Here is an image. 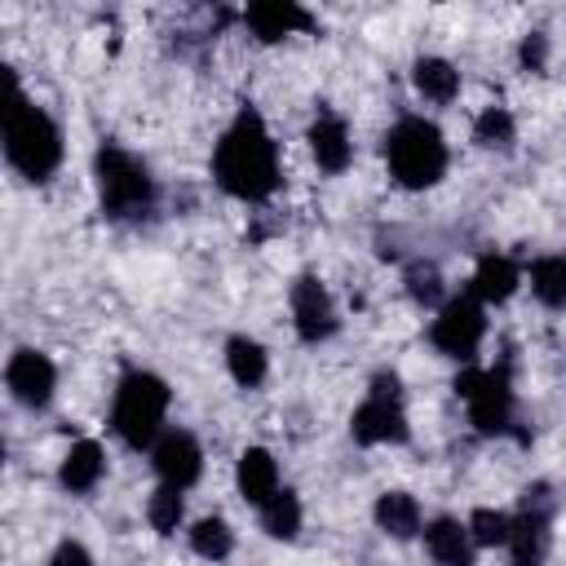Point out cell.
Listing matches in <instances>:
<instances>
[{
    "label": "cell",
    "mask_w": 566,
    "mask_h": 566,
    "mask_svg": "<svg viewBox=\"0 0 566 566\" xmlns=\"http://www.w3.org/2000/svg\"><path fill=\"white\" fill-rule=\"evenodd\" d=\"M212 172H217L221 190L234 199H265L279 186V155H274V142L252 106H243L234 115V124L226 128V137L217 142Z\"/></svg>",
    "instance_id": "6da1fadb"
},
{
    "label": "cell",
    "mask_w": 566,
    "mask_h": 566,
    "mask_svg": "<svg viewBox=\"0 0 566 566\" xmlns=\"http://www.w3.org/2000/svg\"><path fill=\"white\" fill-rule=\"evenodd\" d=\"M9 88H13V102L4 111V155H9V164L22 177L44 181L57 168V159H62V133H57V124L44 111H35L18 93V80L13 75H9Z\"/></svg>",
    "instance_id": "7a4b0ae2"
},
{
    "label": "cell",
    "mask_w": 566,
    "mask_h": 566,
    "mask_svg": "<svg viewBox=\"0 0 566 566\" xmlns=\"http://www.w3.org/2000/svg\"><path fill=\"white\" fill-rule=\"evenodd\" d=\"M385 155H389V172L411 190H424L447 172V142L429 119H402L389 133Z\"/></svg>",
    "instance_id": "3957f363"
},
{
    "label": "cell",
    "mask_w": 566,
    "mask_h": 566,
    "mask_svg": "<svg viewBox=\"0 0 566 566\" xmlns=\"http://www.w3.org/2000/svg\"><path fill=\"white\" fill-rule=\"evenodd\" d=\"M168 411V385L150 371H128L115 389V429L128 447H150Z\"/></svg>",
    "instance_id": "277c9868"
},
{
    "label": "cell",
    "mask_w": 566,
    "mask_h": 566,
    "mask_svg": "<svg viewBox=\"0 0 566 566\" xmlns=\"http://www.w3.org/2000/svg\"><path fill=\"white\" fill-rule=\"evenodd\" d=\"M97 190H102V208L106 217H142L155 199L150 172L119 146H102L97 150Z\"/></svg>",
    "instance_id": "5b68a950"
},
{
    "label": "cell",
    "mask_w": 566,
    "mask_h": 566,
    "mask_svg": "<svg viewBox=\"0 0 566 566\" xmlns=\"http://www.w3.org/2000/svg\"><path fill=\"white\" fill-rule=\"evenodd\" d=\"M455 394L469 402V420L478 424V433H504L513 420V389H509V367L495 371H460L455 376Z\"/></svg>",
    "instance_id": "8992f818"
},
{
    "label": "cell",
    "mask_w": 566,
    "mask_h": 566,
    "mask_svg": "<svg viewBox=\"0 0 566 566\" xmlns=\"http://www.w3.org/2000/svg\"><path fill=\"white\" fill-rule=\"evenodd\" d=\"M349 433L358 442H402L407 438V420L398 411V380L394 376H376L371 380V398L354 411L349 420Z\"/></svg>",
    "instance_id": "52a82bcc"
},
{
    "label": "cell",
    "mask_w": 566,
    "mask_h": 566,
    "mask_svg": "<svg viewBox=\"0 0 566 566\" xmlns=\"http://www.w3.org/2000/svg\"><path fill=\"white\" fill-rule=\"evenodd\" d=\"M482 332H486L482 301H478V296H455V301L438 314V323H433V345H438L442 354H451V358H473Z\"/></svg>",
    "instance_id": "ba28073f"
},
{
    "label": "cell",
    "mask_w": 566,
    "mask_h": 566,
    "mask_svg": "<svg viewBox=\"0 0 566 566\" xmlns=\"http://www.w3.org/2000/svg\"><path fill=\"white\" fill-rule=\"evenodd\" d=\"M292 318H296V332H301V340H327L332 332H336V314H332V301H327V292H323V283L318 279H296V287H292Z\"/></svg>",
    "instance_id": "9c48e42d"
},
{
    "label": "cell",
    "mask_w": 566,
    "mask_h": 566,
    "mask_svg": "<svg viewBox=\"0 0 566 566\" xmlns=\"http://www.w3.org/2000/svg\"><path fill=\"white\" fill-rule=\"evenodd\" d=\"M4 380H9V389H13L18 402H27V407H44L49 394H53L57 371H53V363H49L44 354H35V349H18V354L9 358Z\"/></svg>",
    "instance_id": "30bf717a"
},
{
    "label": "cell",
    "mask_w": 566,
    "mask_h": 566,
    "mask_svg": "<svg viewBox=\"0 0 566 566\" xmlns=\"http://www.w3.org/2000/svg\"><path fill=\"white\" fill-rule=\"evenodd\" d=\"M203 469V455H199V442L190 433H164L155 442V473L164 478V486H190Z\"/></svg>",
    "instance_id": "8fae6325"
},
{
    "label": "cell",
    "mask_w": 566,
    "mask_h": 566,
    "mask_svg": "<svg viewBox=\"0 0 566 566\" xmlns=\"http://www.w3.org/2000/svg\"><path fill=\"white\" fill-rule=\"evenodd\" d=\"M509 566H539L548 553V517L544 513H517L509 522Z\"/></svg>",
    "instance_id": "7c38bea8"
},
{
    "label": "cell",
    "mask_w": 566,
    "mask_h": 566,
    "mask_svg": "<svg viewBox=\"0 0 566 566\" xmlns=\"http://www.w3.org/2000/svg\"><path fill=\"white\" fill-rule=\"evenodd\" d=\"M243 22L256 31V40H283L287 31H305V27H314V18L301 9V4H292V0H270V4H252L248 13H243Z\"/></svg>",
    "instance_id": "4fadbf2b"
},
{
    "label": "cell",
    "mask_w": 566,
    "mask_h": 566,
    "mask_svg": "<svg viewBox=\"0 0 566 566\" xmlns=\"http://www.w3.org/2000/svg\"><path fill=\"white\" fill-rule=\"evenodd\" d=\"M310 146H314L318 168H327V172H345V168H349L354 146H349V133H345V119H336L332 111H323V115L310 124Z\"/></svg>",
    "instance_id": "5bb4252c"
},
{
    "label": "cell",
    "mask_w": 566,
    "mask_h": 566,
    "mask_svg": "<svg viewBox=\"0 0 566 566\" xmlns=\"http://www.w3.org/2000/svg\"><path fill=\"white\" fill-rule=\"evenodd\" d=\"M424 544H429V553H433L438 566H473V535H469V526H460L451 517L429 522Z\"/></svg>",
    "instance_id": "9a60e30c"
},
{
    "label": "cell",
    "mask_w": 566,
    "mask_h": 566,
    "mask_svg": "<svg viewBox=\"0 0 566 566\" xmlns=\"http://www.w3.org/2000/svg\"><path fill=\"white\" fill-rule=\"evenodd\" d=\"M239 491L248 504H265L279 491V469H274V455L265 447H248L239 455Z\"/></svg>",
    "instance_id": "2e32d148"
},
{
    "label": "cell",
    "mask_w": 566,
    "mask_h": 566,
    "mask_svg": "<svg viewBox=\"0 0 566 566\" xmlns=\"http://www.w3.org/2000/svg\"><path fill=\"white\" fill-rule=\"evenodd\" d=\"M102 464H106L102 447H97L93 438H80V442L66 451V460H62V486H66V491H88V486H97Z\"/></svg>",
    "instance_id": "e0dca14e"
},
{
    "label": "cell",
    "mask_w": 566,
    "mask_h": 566,
    "mask_svg": "<svg viewBox=\"0 0 566 566\" xmlns=\"http://www.w3.org/2000/svg\"><path fill=\"white\" fill-rule=\"evenodd\" d=\"M517 287V265L509 256H482L478 261V274H473V296L478 301H509Z\"/></svg>",
    "instance_id": "ac0fdd59"
},
{
    "label": "cell",
    "mask_w": 566,
    "mask_h": 566,
    "mask_svg": "<svg viewBox=\"0 0 566 566\" xmlns=\"http://www.w3.org/2000/svg\"><path fill=\"white\" fill-rule=\"evenodd\" d=\"M376 522H380V531H389L394 539H407V535L420 531V504H416L407 491H385V495L376 500Z\"/></svg>",
    "instance_id": "d6986e66"
},
{
    "label": "cell",
    "mask_w": 566,
    "mask_h": 566,
    "mask_svg": "<svg viewBox=\"0 0 566 566\" xmlns=\"http://www.w3.org/2000/svg\"><path fill=\"white\" fill-rule=\"evenodd\" d=\"M411 80H416V88L429 102H451L455 88H460V71L451 62H442V57H420L416 71H411Z\"/></svg>",
    "instance_id": "ffe728a7"
},
{
    "label": "cell",
    "mask_w": 566,
    "mask_h": 566,
    "mask_svg": "<svg viewBox=\"0 0 566 566\" xmlns=\"http://www.w3.org/2000/svg\"><path fill=\"white\" fill-rule=\"evenodd\" d=\"M226 363H230V376H234L239 385H248V389L265 380V349H261L256 340H248V336H230Z\"/></svg>",
    "instance_id": "44dd1931"
},
{
    "label": "cell",
    "mask_w": 566,
    "mask_h": 566,
    "mask_svg": "<svg viewBox=\"0 0 566 566\" xmlns=\"http://www.w3.org/2000/svg\"><path fill=\"white\" fill-rule=\"evenodd\" d=\"M261 526L274 535V539H292L301 531V500L292 491H274L265 504H261Z\"/></svg>",
    "instance_id": "7402d4cb"
},
{
    "label": "cell",
    "mask_w": 566,
    "mask_h": 566,
    "mask_svg": "<svg viewBox=\"0 0 566 566\" xmlns=\"http://www.w3.org/2000/svg\"><path fill=\"white\" fill-rule=\"evenodd\" d=\"M531 287L544 305L566 310V256H539L531 265Z\"/></svg>",
    "instance_id": "603a6c76"
},
{
    "label": "cell",
    "mask_w": 566,
    "mask_h": 566,
    "mask_svg": "<svg viewBox=\"0 0 566 566\" xmlns=\"http://www.w3.org/2000/svg\"><path fill=\"white\" fill-rule=\"evenodd\" d=\"M190 544H195V553H199V557H208V562H221V557H230V548H234V535H230V526H226L221 517H203V522H195V531H190Z\"/></svg>",
    "instance_id": "cb8c5ba5"
},
{
    "label": "cell",
    "mask_w": 566,
    "mask_h": 566,
    "mask_svg": "<svg viewBox=\"0 0 566 566\" xmlns=\"http://www.w3.org/2000/svg\"><path fill=\"white\" fill-rule=\"evenodd\" d=\"M473 137L482 146H491V150H509L513 146V115L504 106H486L478 115V124H473Z\"/></svg>",
    "instance_id": "d4e9b609"
},
{
    "label": "cell",
    "mask_w": 566,
    "mask_h": 566,
    "mask_svg": "<svg viewBox=\"0 0 566 566\" xmlns=\"http://www.w3.org/2000/svg\"><path fill=\"white\" fill-rule=\"evenodd\" d=\"M146 517H150V526H155L159 535H172L177 522H181V491H177V486H159V491L150 495Z\"/></svg>",
    "instance_id": "484cf974"
},
{
    "label": "cell",
    "mask_w": 566,
    "mask_h": 566,
    "mask_svg": "<svg viewBox=\"0 0 566 566\" xmlns=\"http://www.w3.org/2000/svg\"><path fill=\"white\" fill-rule=\"evenodd\" d=\"M509 522L513 517H504L495 509H478L469 517V535H473V544H504L509 539Z\"/></svg>",
    "instance_id": "4316f807"
},
{
    "label": "cell",
    "mask_w": 566,
    "mask_h": 566,
    "mask_svg": "<svg viewBox=\"0 0 566 566\" xmlns=\"http://www.w3.org/2000/svg\"><path fill=\"white\" fill-rule=\"evenodd\" d=\"M407 292H411L416 301L433 305V301L442 296V274H438L433 265H411V270H407Z\"/></svg>",
    "instance_id": "83f0119b"
},
{
    "label": "cell",
    "mask_w": 566,
    "mask_h": 566,
    "mask_svg": "<svg viewBox=\"0 0 566 566\" xmlns=\"http://www.w3.org/2000/svg\"><path fill=\"white\" fill-rule=\"evenodd\" d=\"M544 62H548V40H544V31H531L522 40V66L526 71H544Z\"/></svg>",
    "instance_id": "f1b7e54d"
},
{
    "label": "cell",
    "mask_w": 566,
    "mask_h": 566,
    "mask_svg": "<svg viewBox=\"0 0 566 566\" xmlns=\"http://www.w3.org/2000/svg\"><path fill=\"white\" fill-rule=\"evenodd\" d=\"M49 566H93V557H88V548H84V544L66 539V544H57V553H53V562H49Z\"/></svg>",
    "instance_id": "f546056e"
}]
</instances>
